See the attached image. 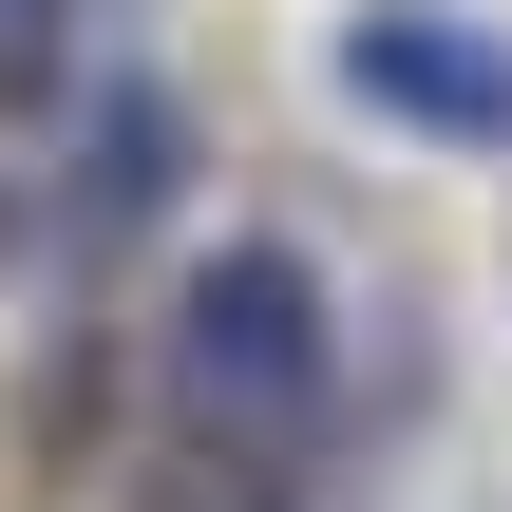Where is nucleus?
Segmentation results:
<instances>
[{"label": "nucleus", "instance_id": "f257e3e1", "mask_svg": "<svg viewBox=\"0 0 512 512\" xmlns=\"http://www.w3.org/2000/svg\"><path fill=\"white\" fill-rule=\"evenodd\" d=\"M152 380H171V437H228V456H304L323 399H342V323H323V266L228 228L190 247L171 323H152Z\"/></svg>", "mask_w": 512, "mask_h": 512}, {"label": "nucleus", "instance_id": "f03ea898", "mask_svg": "<svg viewBox=\"0 0 512 512\" xmlns=\"http://www.w3.org/2000/svg\"><path fill=\"white\" fill-rule=\"evenodd\" d=\"M342 95L399 114V133H512V57L456 0H361V19H342Z\"/></svg>", "mask_w": 512, "mask_h": 512}, {"label": "nucleus", "instance_id": "7ed1b4c3", "mask_svg": "<svg viewBox=\"0 0 512 512\" xmlns=\"http://www.w3.org/2000/svg\"><path fill=\"white\" fill-rule=\"evenodd\" d=\"M152 190H171V95H133V76H114V95L76 114V171H57V209H76V228H133Z\"/></svg>", "mask_w": 512, "mask_h": 512}]
</instances>
